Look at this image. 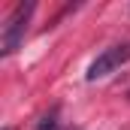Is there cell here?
<instances>
[{"instance_id": "1", "label": "cell", "mask_w": 130, "mask_h": 130, "mask_svg": "<svg viewBox=\"0 0 130 130\" xmlns=\"http://www.w3.org/2000/svg\"><path fill=\"white\" fill-rule=\"evenodd\" d=\"M33 12V3H21L12 15H9V21H6V30H3V55H12L18 45H21V39H24V33H27V18H30Z\"/></svg>"}, {"instance_id": "2", "label": "cell", "mask_w": 130, "mask_h": 130, "mask_svg": "<svg viewBox=\"0 0 130 130\" xmlns=\"http://www.w3.org/2000/svg\"><path fill=\"white\" fill-rule=\"evenodd\" d=\"M127 61H130V42L106 48L103 55H97V61L88 67V82H97V79H103V76H109L112 70H118L121 64H127Z\"/></svg>"}, {"instance_id": "3", "label": "cell", "mask_w": 130, "mask_h": 130, "mask_svg": "<svg viewBox=\"0 0 130 130\" xmlns=\"http://www.w3.org/2000/svg\"><path fill=\"white\" fill-rule=\"evenodd\" d=\"M55 127H58V121H55V112H52V115H45V118L36 124V130H55Z\"/></svg>"}]
</instances>
